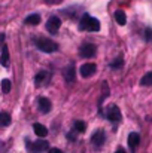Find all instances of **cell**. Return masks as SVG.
Segmentation results:
<instances>
[{
  "mask_svg": "<svg viewBox=\"0 0 152 153\" xmlns=\"http://www.w3.org/2000/svg\"><path fill=\"white\" fill-rule=\"evenodd\" d=\"M49 82V73L48 71H39L36 76H34V85L36 86H43Z\"/></svg>",
  "mask_w": 152,
  "mask_h": 153,
  "instance_id": "obj_6",
  "label": "cell"
},
{
  "mask_svg": "<svg viewBox=\"0 0 152 153\" xmlns=\"http://www.w3.org/2000/svg\"><path fill=\"white\" fill-rule=\"evenodd\" d=\"M24 22H25V24H30V25H37V24L40 22V15H37V13L28 15V16L25 18Z\"/></svg>",
  "mask_w": 152,
  "mask_h": 153,
  "instance_id": "obj_15",
  "label": "cell"
},
{
  "mask_svg": "<svg viewBox=\"0 0 152 153\" xmlns=\"http://www.w3.org/2000/svg\"><path fill=\"white\" fill-rule=\"evenodd\" d=\"M48 147H49L48 141L40 140V141H36L34 144H31V147H28V149H30V152L31 153H42V152H45Z\"/></svg>",
  "mask_w": 152,
  "mask_h": 153,
  "instance_id": "obj_10",
  "label": "cell"
},
{
  "mask_svg": "<svg viewBox=\"0 0 152 153\" xmlns=\"http://www.w3.org/2000/svg\"><path fill=\"white\" fill-rule=\"evenodd\" d=\"M139 143H140V135L137 134V132H131L130 135H128V146H130V149H136L137 146H139Z\"/></svg>",
  "mask_w": 152,
  "mask_h": 153,
  "instance_id": "obj_12",
  "label": "cell"
},
{
  "mask_svg": "<svg viewBox=\"0 0 152 153\" xmlns=\"http://www.w3.org/2000/svg\"><path fill=\"white\" fill-rule=\"evenodd\" d=\"M79 30H85V31H99L100 30V21L88 13L82 15V19L79 22Z\"/></svg>",
  "mask_w": 152,
  "mask_h": 153,
  "instance_id": "obj_1",
  "label": "cell"
},
{
  "mask_svg": "<svg viewBox=\"0 0 152 153\" xmlns=\"http://www.w3.org/2000/svg\"><path fill=\"white\" fill-rule=\"evenodd\" d=\"M145 37H146V40H148V42H152V28L148 27V28L145 30Z\"/></svg>",
  "mask_w": 152,
  "mask_h": 153,
  "instance_id": "obj_21",
  "label": "cell"
},
{
  "mask_svg": "<svg viewBox=\"0 0 152 153\" xmlns=\"http://www.w3.org/2000/svg\"><path fill=\"white\" fill-rule=\"evenodd\" d=\"M60 25H61V19L58 16H55V15H52L46 21V30L49 31L51 34H57L58 30H60Z\"/></svg>",
  "mask_w": 152,
  "mask_h": 153,
  "instance_id": "obj_3",
  "label": "cell"
},
{
  "mask_svg": "<svg viewBox=\"0 0 152 153\" xmlns=\"http://www.w3.org/2000/svg\"><path fill=\"white\" fill-rule=\"evenodd\" d=\"M37 105H39V110L42 113H49L51 108H52V102L46 97H39L37 98Z\"/></svg>",
  "mask_w": 152,
  "mask_h": 153,
  "instance_id": "obj_8",
  "label": "cell"
},
{
  "mask_svg": "<svg viewBox=\"0 0 152 153\" xmlns=\"http://www.w3.org/2000/svg\"><path fill=\"white\" fill-rule=\"evenodd\" d=\"M115 153H125V150H124V149H118Z\"/></svg>",
  "mask_w": 152,
  "mask_h": 153,
  "instance_id": "obj_26",
  "label": "cell"
},
{
  "mask_svg": "<svg viewBox=\"0 0 152 153\" xmlns=\"http://www.w3.org/2000/svg\"><path fill=\"white\" fill-rule=\"evenodd\" d=\"M140 85H143V86H152V71L146 73V74L142 77Z\"/></svg>",
  "mask_w": 152,
  "mask_h": 153,
  "instance_id": "obj_18",
  "label": "cell"
},
{
  "mask_svg": "<svg viewBox=\"0 0 152 153\" xmlns=\"http://www.w3.org/2000/svg\"><path fill=\"white\" fill-rule=\"evenodd\" d=\"M106 117L112 122H119L121 120V110L116 105H110L106 111Z\"/></svg>",
  "mask_w": 152,
  "mask_h": 153,
  "instance_id": "obj_4",
  "label": "cell"
},
{
  "mask_svg": "<svg viewBox=\"0 0 152 153\" xmlns=\"http://www.w3.org/2000/svg\"><path fill=\"white\" fill-rule=\"evenodd\" d=\"M3 42H4V34H3V33H0V46L3 45Z\"/></svg>",
  "mask_w": 152,
  "mask_h": 153,
  "instance_id": "obj_24",
  "label": "cell"
},
{
  "mask_svg": "<svg viewBox=\"0 0 152 153\" xmlns=\"http://www.w3.org/2000/svg\"><path fill=\"white\" fill-rule=\"evenodd\" d=\"M58 1H61V0H46V3H49V4H55Z\"/></svg>",
  "mask_w": 152,
  "mask_h": 153,
  "instance_id": "obj_25",
  "label": "cell"
},
{
  "mask_svg": "<svg viewBox=\"0 0 152 153\" xmlns=\"http://www.w3.org/2000/svg\"><path fill=\"white\" fill-rule=\"evenodd\" d=\"M79 53H81V56H84V58H91V56L96 55V46L91 45V43H85V45L81 46Z\"/></svg>",
  "mask_w": 152,
  "mask_h": 153,
  "instance_id": "obj_5",
  "label": "cell"
},
{
  "mask_svg": "<svg viewBox=\"0 0 152 153\" xmlns=\"http://www.w3.org/2000/svg\"><path fill=\"white\" fill-rule=\"evenodd\" d=\"M96 64H93V62H87V64H84L82 67H81V74H82V77H90V76H93L94 73H96Z\"/></svg>",
  "mask_w": 152,
  "mask_h": 153,
  "instance_id": "obj_9",
  "label": "cell"
},
{
  "mask_svg": "<svg viewBox=\"0 0 152 153\" xmlns=\"http://www.w3.org/2000/svg\"><path fill=\"white\" fill-rule=\"evenodd\" d=\"M64 79H66L67 83H73L75 82V65L73 64H69L64 68Z\"/></svg>",
  "mask_w": 152,
  "mask_h": 153,
  "instance_id": "obj_11",
  "label": "cell"
},
{
  "mask_svg": "<svg viewBox=\"0 0 152 153\" xmlns=\"http://www.w3.org/2000/svg\"><path fill=\"white\" fill-rule=\"evenodd\" d=\"M0 64H1L3 67H7V65H9V49H7V46H3V48H1Z\"/></svg>",
  "mask_w": 152,
  "mask_h": 153,
  "instance_id": "obj_14",
  "label": "cell"
},
{
  "mask_svg": "<svg viewBox=\"0 0 152 153\" xmlns=\"http://www.w3.org/2000/svg\"><path fill=\"white\" fill-rule=\"evenodd\" d=\"M75 129H76L78 132H84V131L87 129V123H85L84 120H76V122H75Z\"/></svg>",
  "mask_w": 152,
  "mask_h": 153,
  "instance_id": "obj_20",
  "label": "cell"
},
{
  "mask_svg": "<svg viewBox=\"0 0 152 153\" xmlns=\"http://www.w3.org/2000/svg\"><path fill=\"white\" fill-rule=\"evenodd\" d=\"M48 153H63V152H61L60 149H57V147H54V149H51V150H49V152H48Z\"/></svg>",
  "mask_w": 152,
  "mask_h": 153,
  "instance_id": "obj_23",
  "label": "cell"
},
{
  "mask_svg": "<svg viewBox=\"0 0 152 153\" xmlns=\"http://www.w3.org/2000/svg\"><path fill=\"white\" fill-rule=\"evenodd\" d=\"M110 65H112L113 68H115V67H121V65H122V59L119 58V59H116V61H113V62H112Z\"/></svg>",
  "mask_w": 152,
  "mask_h": 153,
  "instance_id": "obj_22",
  "label": "cell"
},
{
  "mask_svg": "<svg viewBox=\"0 0 152 153\" xmlns=\"http://www.w3.org/2000/svg\"><path fill=\"white\" fill-rule=\"evenodd\" d=\"M7 125H10V116L6 111H1L0 113V126H7Z\"/></svg>",
  "mask_w": 152,
  "mask_h": 153,
  "instance_id": "obj_17",
  "label": "cell"
},
{
  "mask_svg": "<svg viewBox=\"0 0 152 153\" xmlns=\"http://www.w3.org/2000/svg\"><path fill=\"white\" fill-rule=\"evenodd\" d=\"M33 131H34V134H36L37 137H46V135H48V129H46V126H43L42 123H34V125H33Z\"/></svg>",
  "mask_w": 152,
  "mask_h": 153,
  "instance_id": "obj_13",
  "label": "cell"
},
{
  "mask_svg": "<svg viewBox=\"0 0 152 153\" xmlns=\"http://www.w3.org/2000/svg\"><path fill=\"white\" fill-rule=\"evenodd\" d=\"M10 88H12L10 80H9V79H3V80H1V91H3L4 94H7V92L10 91Z\"/></svg>",
  "mask_w": 152,
  "mask_h": 153,
  "instance_id": "obj_19",
  "label": "cell"
},
{
  "mask_svg": "<svg viewBox=\"0 0 152 153\" xmlns=\"http://www.w3.org/2000/svg\"><path fill=\"white\" fill-rule=\"evenodd\" d=\"M36 46H37L42 52H46V53H52V52L58 51V45H57L54 40H51V39H43V37L36 39Z\"/></svg>",
  "mask_w": 152,
  "mask_h": 153,
  "instance_id": "obj_2",
  "label": "cell"
},
{
  "mask_svg": "<svg viewBox=\"0 0 152 153\" xmlns=\"http://www.w3.org/2000/svg\"><path fill=\"white\" fill-rule=\"evenodd\" d=\"M104 140H106V135H104V132L99 129V131H96L94 134H93V137H91V143L96 146V147H101L103 144H104Z\"/></svg>",
  "mask_w": 152,
  "mask_h": 153,
  "instance_id": "obj_7",
  "label": "cell"
},
{
  "mask_svg": "<svg viewBox=\"0 0 152 153\" xmlns=\"http://www.w3.org/2000/svg\"><path fill=\"white\" fill-rule=\"evenodd\" d=\"M115 21H116L119 25H124V24L127 22V16H125V13H124L122 10H116V12H115Z\"/></svg>",
  "mask_w": 152,
  "mask_h": 153,
  "instance_id": "obj_16",
  "label": "cell"
}]
</instances>
